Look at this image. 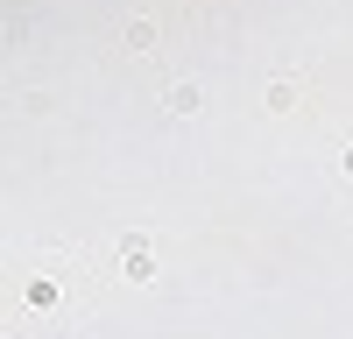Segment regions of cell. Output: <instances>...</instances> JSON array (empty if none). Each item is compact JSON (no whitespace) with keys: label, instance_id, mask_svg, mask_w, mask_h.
<instances>
[{"label":"cell","instance_id":"cell-1","mask_svg":"<svg viewBox=\"0 0 353 339\" xmlns=\"http://www.w3.org/2000/svg\"><path fill=\"white\" fill-rule=\"evenodd\" d=\"M121 262H128V276H134V282H156V254H149V240H141V234L121 247Z\"/></svg>","mask_w":353,"mask_h":339},{"label":"cell","instance_id":"cell-2","mask_svg":"<svg viewBox=\"0 0 353 339\" xmlns=\"http://www.w3.org/2000/svg\"><path fill=\"white\" fill-rule=\"evenodd\" d=\"M170 113H198V85H191V78L170 85Z\"/></svg>","mask_w":353,"mask_h":339},{"label":"cell","instance_id":"cell-3","mask_svg":"<svg viewBox=\"0 0 353 339\" xmlns=\"http://www.w3.org/2000/svg\"><path fill=\"white\" fill-rule=\"evenodd\" d=\"M128 50H156V21H128Z\"/></svg>","mask_w":353,"mask_h":339},{"label":"cell","instance_id":"cell-4","mask_svg":"<svg viewBox=\"0 0 353 339\" xmlns=\"http://www.w3.org/2000/svg\"><path fill=\"white\" fill-rule=\"evenodd\" d=\"M339 170H346V177H353V149H346V156H339Z\"/></svg>","mask_w":353,"mask_h":339}]
</instances>
